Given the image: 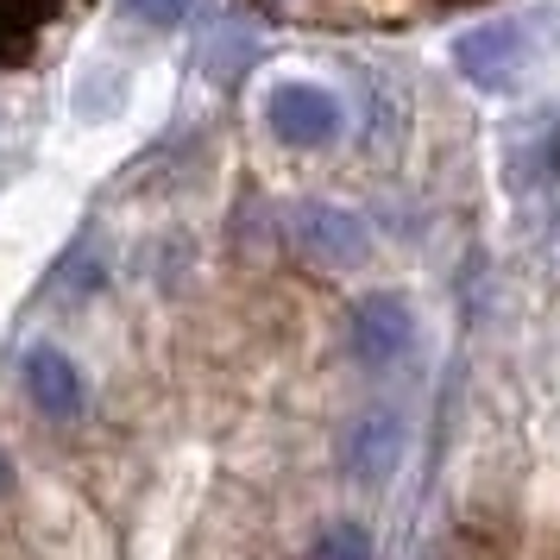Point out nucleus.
Wrapping results in <instances>:
<instances>
[{"label": "nucleus", "instance_id": "11", "mask_svg": "<svg viewBox=\"0 0 560 560\" xmlns=\"http://www.w3.org/2000/svg\"><path fill=\"white\" fill-rule=\"evenodd\" d=\"M120 7H127L139 26H152V32H177L183 20L196 13V0H120Z\"/></svg>", "mask_w": 560, "mask_h": 560}, {"label": "nucleus", "instance_id": "6", "mask_svg": "<svg viewBox=\"0 0 560 560\" xmlns=\"http://www.w3.org/2000/svg\"><path fill=\"white\" fill-rule=\"evenodd\" d=\"M504 177L516 196H541L548 183H560V114H535L529 127L510 132Z\"/></svg>", "mask_w": 560, "mask_h": 560}, {"label": "nucleus", "instance_id": "8", "mask_svg": "<svg viewBox=\"0 0 560 560\" xmlns=\"http://www.w3.org/2000/svg\"><path fill=\"white\" fill-rule=\"evenodd\" d=\"M57 20V0H0V63H26L38 32Z\"/></svg>", "mask_w": 560, "mask_h": 560}, {"label": "nucleus", "instance_id": "9", "mask_svg": "<svg viewBox=\"0 0 560 560\" xmlns=\"http://www.w3.org/2000/svg\"><path fill=\"white\" fill-rule=\"evenodd\" d=\"M315 560H372V535L359 529V523H328V529L315 535Z\"/></svg>", "mask_w": 560, "mask_h": 560}, {"label": "nucleus", "instance_id": "1", "mask_svg": "<svg viewBox=\"0 0 560 560\" xmlns=\"http://www.w3.org/2000/svg\"><path fill=\"white\" fill-rule=\"evenodd\" d=\"M529 63H535V38L523 20H485V26L454 38V70L479 95H516L529 82Z\"/></svg>", "mask_w": 560, "mask_h": 560}, {"label": "nucleus", "instance_id": "7", "mask_svg": "<svg viewBox=\"0 0 560 560\" xmlns=\"http://www.w3.org/2000/svg\"><path fill=\"white\" fill-rule=\"evenodd\" d=\"M26 397L51 422H77L82 416V372L70 353H57V347H32L26 353Z\"/></svg>", "mask_w": 560, "mask_h": 560}, {"label": "nucleus", "instance_id": "10", "mask_svg": "<svg viewBox=\"0 0 560 560\" xmlns=\"http://www.w3.org/2000/svg\"><path fill=\"white\" fill-rule=\"evenodd\" d=\"M208 45H214V51H202V63H208V70H214L221 82H233L240 70H246V63H253V38H246V32H233V26H228V32H214Z\"/></svg>", "mask_w": 560, "mask_h": 560}, {"label": "nucleus", "instance_id": "12", "mask_svg": "<svg viewBox=\"0 0 560 560\" xmlns=\"http://www.w3.org/2000/svg\"><path fill=\"white\" fill-rule=\"evenodd\" d=\"M7 485H13V466H7V454H0V498H7Z\"/></svg>", "mask_w": 560, "mask_h": 560}, {"label": "nucleus", "instance_id": "5", "mask_svg": "<svg viewBox=\"0 0 560 560\" xmlns=\"http://www.w3.org/2000/svg\"><path fill=\"white\" fill-rule=\"evenodd\" d=\"M404 416L397 409H359L347 434H340V466L353 472L359 485H378L397 472V459H404Z\"/></svg>", "mask_w": 560, "mask_h": 560}, {"label": "nucleus", "instance_id": "3", "mask_svg": "<svg viewBox=\"0 0 560 560\" xmlns=\"http://www.w3.org/2000/svg\"><path fill=\"white\" fill-rule=\"evenodd\" d=\"M265 127L290 152H322V145H334L347 132V107L322 82H278L265 95Z\"/></svg>", "mask_w": 560, "mask_h": 560}, {"label": "nucleus", "instance_id": "2", "mask_svg": "<svg viewBox=\"0 0 560 560\" xmlns=\"http://www.w3.org/2000/svg\"><path fill=\"white\" fill-rule=\"evenodd\" d=\"M283 233H290V253L315 265V271H359L372 258V228L365 214L334 202H296L283 214Z\"/></svg>", "mask_w": 560, "mask_h": 560}, {"label": "nucleus", "instance_id": "4", "mask_svg": "<svg viewBox=\"0 0 560 560\" xmlns=\"http://www.w3.org/2000/svg\"><path fill=\"white\" fill-rule=\"evenodd\" d=\"M347 347L365 372H384V365H397L409 359L416 347V308L397 296V290H372V296H359L347 308Z\"/></svg>", "mask_w": 560, "mask_h": 560}]
</instances>
